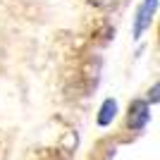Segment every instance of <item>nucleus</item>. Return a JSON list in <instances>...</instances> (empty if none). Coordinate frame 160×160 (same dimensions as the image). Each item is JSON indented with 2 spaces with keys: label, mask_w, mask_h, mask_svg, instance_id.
<instances>
[{
  "label": "nucleus",
  "mask_w": 160,
  "mask_h": 160,
  "mask_svg": "<svg viewBox=\"0 0 160 160\" xmlns=\"http://www.w3.org/2000/svg\"><path fill=\"white\" fill-rule=\"evenodd\" d=\"M155 7H158V0H143V5H141L139 12H136V19H134V38H141L143 31L151 27Z\"/></svg>",
  "instance_id": "1"
},
{
  "label": "nucleus",
  "mask_w": 160,
  "mask_h": 160,
  "mask_svg": "<svg viewBox=\"0 0 160 160\" xmlns=\"http://www.w3.org/2000/svg\"><path fill=\"white\" fill-rule=\"evenodd\" d=\"M151 120V112H148V100H134L129 105V127L134 132H141V129L148 124Z\"/></svg>",
  "instance_id": "2"
},
{
  "label": "nucleus",
  "mask_w": 160,
  "mask_h": 160,
  "mask_svg": "<svg viewBox=\"0 0 160 160\" xmlns=\"http://www.w3.org/2000/svg\"><path fill=\"white\" fill-rule=\"evenodd\" d=\"M115 117H117V100H112V98L103 100L100 112H98V124H100V127H108Z\"/></svg>",
  "instance_id": "3"
},
{
  "label": "nucleus",
  "mask_w": 160,
  "mask_h": 160,
  "mask_svg": "<svg viewBox=\"0 0 160 160\" xmlns=\"http://www.w3.org/2000/svg\"><path fill=\"white\" fill-rule=\"evenodd\" d=\"M148 103H160V81L155 84V86H151L148 88Z\"/></svg>",
  "instance_id": "4"
},
{
  "label": "nucleus",
  "mask_w": 160,
  "mask_h": 160,
  "mask_svg": "<svg viewBox=\"0 0 160 160\" xmlns=\"http://www.w3.org/2000/svg\"><path fill=\"white\" fill-rule=\"evenodd\" d=\"M115 0H88V5H93V7H110Z\"/></svg>",
  "instance_id": "5"
}]
</instances>
